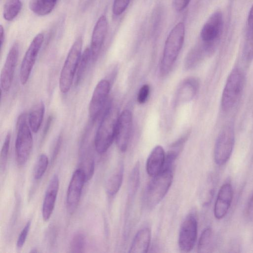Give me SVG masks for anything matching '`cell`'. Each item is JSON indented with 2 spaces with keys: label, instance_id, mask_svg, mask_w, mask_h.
I'll list each match as a JSON object with an SVG mask.
<instances>
[{
  "label": "cell",
  "instance_id": "cell-18",
  "mask_svg": "<svg viewBox=\"0 0 253 253\" xmlns=\"http://www.w3.org/2000/svg\"><path fill=\"white\" fill-rule=\"evenodd\" d=\"M166 154L163 148L158 145L150 153L146 165L148 174L153 177L159 174L163 169L165 162Z\"/></svg>",
  "mask_w": 253,
  "mask_h": 253
},
{
  "label": "cell",
  "instance_id": "cell-17",
  "mask_svg": "<svg viewBox=\"0 0 253 253\" xmlns=\"http://www.w3.org/2000/svg\"><path fill=\"white\" fill-rule=\"evenodd\" d=\"M59 184L58 177L54 174L48 185L42 204V217L44 221L49 219L54 210Z\"/></svg>",
  "mask_w": 253,
  "mask_h": 253
},
{
  "label": "cell",
  "instance_id": "cell-2",
  "mask_svg": "<svg viewBox=\"0 0 253 253\" xmlns=\"http://www.w3.org/2000/svg\"><path fill=\"white\" fill-rule=\"evenodd\" d=\"M172 169L163 168L157 175L152 177L145 191L144 200L149 209L158 205L168 192L172 182Z\"/></svg>",
  "mask_w": 253,
  "mask_h": 253
},
{
  "label": "cell",
  "instance_id": "cell-33",
  "mask_svg": "<svg viewBox=\"0 0 253 253\" xmlns=\"http://www.w3.org/2000/svg\"><path fill=\"white\" fill-rule=\"evenodd\" d=\"M31 225V221L29 220L21 231L16 243L17 247L18 248H21L24 245L30 230Z\"/></svg>",
  "mask_w": 253,
  "mask_h": 253
},
{
  "label": "cell",
  "instance_id": "cell-9",
  "mask_svg": "<svg viewBox=\"0 0 253 253\" xmlns=\"http://www.w3.org/2000/svg\"><path fill=\"white\" fill-rule=\"evenodd\" d=\"M86 176L84 170L81 168L73 173L68 187L66 195L67 209L70 213H73L77 208Z\"/></svg>",
  "mask_w": 253,
  "mask_h": 253
},
{
  "label": "cell",
  "instance_id": "cell-10",
  "mask_svg": "<svg viewBox=\"0 0 253 253\" xmlns=\"http://www.w3.org/2000/svg\"><path fill=\"white\" fill-rule=\"evenodd\" d=\"M234 135L232 129L225 128L219 135L214 149V159L219 166L224 165L229 159L233 151Z\"/></svg>",
  "mask_w": 253,
  "mask_h": 253
},
{
  "label": "cell",
  "instance_id": "cell-31",
  "mask_svg": "<svg viewBox=\"0 0 253 253\" xmlns=\"http://www.w3.org/2000/svg\"><path fill=\"white\" fill-rule=\"evenodd\" d=\"M11 135L8 132L5 138L0 155V169L1 171L4 170L7 164L8 154L10 146Z\"/></svg>",
  "mask_w": 253,
  "mask_h": 253
},
{
  "label": "cell",
  "instance_id": "cell-13",
  "mask_svg": "<svg viewBox=\"0 0 253 253\" xmlns=\"http://www.w3.org/2000/svg\"><path fill=\"white\" fill-rule=\"evenodd\" d=\"M132 115L131 112L126 110L119 116L115 133L116 145L121 152L127 149L131 134L132 128Z\"/></svg>",
  "mask_w": 253,
  "mask_h": 253
},
{
  "label": "cell",
  "instance_id": "cell-34",
  "mask_svg": "<svg viewBox=\"0 0 253 253\" xmlns=\"http://www.w3.org/2000/svg\"><path fill=\"white\" fill-rule=\"evenodd\" d=\"M150 92V87L148 84H144L140 89L137 101L140 104H143L146 101Z\"/></svg>",
  "mask_w": 253,
  "mask_h": 253
},
{
  "label": "cell",
  "instance_id": "cell-40",
  "mask_svg": "<svg viewBox=\"0 0 253 253\" xmlns=\"http://www.w3.org/2000/svg\"><path fill=\"white\" fill-rule=\"evenodd\" d=\"M31 252H32V253H36V252H38V251H37V250H36V249H33V250L31 251Z\"/></svg>",
  "mask_w": 253,
  "mask_h": 253
},
{
  "label": "cell",
  "instance_id": "cell-28",
  "mask_svg": "<svg viewBox=\"0 0 253 253\" xmlns=\"http://www.w3.org/2000/svg\"><path fill=\"white\" fill-rule=\"evenodd\" d=\"M48 164V159L45 154L38 157L34 169V177L36 180L41 179L45 173Z\"/></svg>",
  "mask_w": 253,
  "mask_h": 253
},
{
  "label": "cell",
  "instance_id": "cell-4",
  "mask_svg": "<svg viewBox=\"0 0 253 253\" xmlns=\"http://www.w3.org/2000/svg\"><path fill=\"white\" fill-rule=\"evenodd\" d=\"M82 37H79L69 51L62 68L59 81V88L62 93H66L70 89L82 54Z\"/></svg>",
  "mask_w": 253,
  "mask_h": 253
},
{
  "label": "cell",
  "instance_id": "cell-20",
  "mask_svg": "<svg viewBox=\"0 0 253 253\" xmlns=\"http://www.w3.org/2000/svg\"><path fill=\"white\" fill-rule=\"evenodd\" d=\"M124 172V164L120 162L106 182V189L109 195L113 196L120 190L123 179Z\"/></svg>",
  "mask_w": 253,
  "mask_h": 253
},
{
  "label": "cell",
  "instance_id": "cell-24",
  "mask_svg": "<svg viewBox=\"0 0 253 253\" xmlns=\"http://www.w3.org/2000/svg\"><path fill=\"white\" fill-rule=\"evenodd\" d=\"M22 7L20 0H6L3 8V18L8 21H12L18 15Z\"/></svg>",
  "mask_w": 253,
  "mask_h": 253
},
{
  "label": "cell",
  "instance_id": "cell-11",
  "mask_svg": "<svg viewBox=\"0 0 253 253\" xmlns=\"http://www.w3.org/2000/svg\"><path fill=\"white\" fill-rule=\"evenodd\" d=\"M19 52V44L17 42H15L9 50L1 71L0 86L4 91H8L11 86L18 59Z\"/></svg>",
  "mask_w": 253,
  "mask_h": 253
},
{
  "label": "cell",
  "instance_id": "cell-37",
  "mask_svg": "<svg viewBox=\"0 0 253 253\" xmlns=\"http://www.w3.org/2000/svg\"><path fill=\"white\" fill-rule=\"evenodd\" d=\"M62 136L61 135H60L58 136V138H57V140L56 142V144L54 148L52 157V161L54 160V159L56 157V156L59 152V150L60 149V148L61 144H62Z\"/></svg>",
  "mask_w": 253,
  "mask_h": 253
},
{
  "label": "cell",
  "instance_id": "cell-6",
  "mask_svg": "<svg viewBox=\"0 0 253 253\" xmlns=\"http://www.w3.org/2000/svg\"><path fill=\"white\" fill-rule=\"evenodd\" d=\"M244 85V77L241 72L235 69L229 75L221 98V107L224 111L232 108L237 102Z\"/></svg>",
  "mask_w": 253,
  "mask_h": 253
},
{
  "label": "cell",
  "instance_id": "cell-27",
  "mask_svg": "<svg viewBox=\"0 0 253 253\" xmlns=\"http://www.w3.org/2000/svg\"><path fill=\"white\" fill-rule=\"evenodd\" d=\"M197 83L194 80H188L185 82L179 90V98L182 101L191 99L195 95L197 88Z\"/></svg>",
  "mask_w": 253,
  "mask_h": 253
},
{
  "label": "cell",
  "instance_id": "cell-35",
  "mask_svg": "<svg viewBox=\"0 0 253 253\" xmlns=\"http://www.w3.org/2000/svg\"><path fill=\"white\" fill-rule=\"evenodd\" d=\"M191 0H174L173 3L175 10L181 11L188 5Z\"/></svg>",
  "mask_w": 253,
  "mask_h": 253
},
{
  "label": "cell",
  "instance_id": "cell-14",
  "mask_svg": "<svg viewBox=\"0 0 253 253\" xmlns=\"http://www.w3.org/2000/svg\"><path fill=\"white\" fill-rule=\"evenodd\" d=\"M107 30V19L105 15H102L98 19L92 33L89 48L91 60L93 61H95L98 58L104 43Z\"/></svg>",
  "mask_w": 253,
  "mask_h": 253
},
{
  "label": "cell",
  "instance_id": "cell-26",
  "mask_svg": "<svg viewBox=\"0 0 253 253\" xmlns=\"http://www.w3.org/2000/svg\"><path fill=\"white\" fill-rule=\"evenodd\" d=\"M212 238L211 229L210 227L206 228L200 237L198 245V252L199 253L209 252L211 248Z\"/></svg>",
  "mask_w": 253,
  "mask_h": 253
},
{
  "label": "cell",
  "instance_id": "cell-39",
  "mask_svg": "<svg viewBox=\"0 0 253 253\" xmlns=\"http://www.w3.org/2000/svg\"><path fill=\"white\" fill-rule=\"evenodd\" d=\"M0 48L1 49L4 41V31L2 25L0 26Z\"/></svg>",
  "mask_w": 253,
  "mask_h": 253
},
{
  "label": "cell",
  "instance_id": "cell-32",
  "mask_svg": "<svg viewBox=\"0 0 253 253\" xmlns=\"http://www.w3.org/2000/svg\"><path fill=\"white\" fill-rule=\"evenodd\" d=\"M130 0H114L112 11L116 16L121 15L127 7Z\"/></svg>",
  "mask_w": 253,
  "mask_h": 253
},
{
  "label": "cell",
  "instance_id": "cell-19",
  "mask_svg": "<svg viewBox=\"0 0 253 253\" xmlns=\"http://www.w3.org/2000/svg\"><path fill=\"white\" fill-rule=\"evenodd\" d=\"M151 231L149 227L140 229L134 236L130 247V253H146L149 248Z\"/></svg>",
  "mask_w": 253,
  "mask_h": 253
},
{
  "label": "cell",
  "instance_id": "cell-16",
  "mask_svg": "<svg viewBox=\"0 0 253 253\" xmlns=\"http://www.w3.org/2000/svg\"><path fill=\"white\" fill-rule=\"evenodd\" d=\"M233 198L232 185L226 183L220 187L214 204L213 212L215 217L221 219L228 212Z\"/></svg>",
  "mask_w": 253,
  "mask_h": 253
},
{
  "label": "cell",
  "instance_id": "cell-38",
  "mask_svg": "<svg viewBox=\"0 0 253 253\" xmlns=\"http://www.w3.org/2000/svg\"><path fill=\"white\" fill-rule=\"evenodd\" d=\"M246 214L249 218H253V194L250 198L248 202L247 207Z\"/></svg>",
  "mask_w": 253,
  "mask_h": 253
},
{
  "label": "cell",
  "instance_id": "cell-12",
  "mask_svg": "<svg viewBox=\"0 0 253 253\" xmlns=\"http://www.w3.org/2000/svg\"><path fill=\"white\" fill-rule=\"evenodd\" d=\"M110 91V83L106 80L100 81L93 90L88 108L89 115L95 121L102 111Z\"/></svg>",
  "mask_w": 253,
  "mask_h": 253
},
{
  "label": "cell",
  "instance_id": "cell-29",
  "mask_svg": "<svg viewBox=\"0 0 253 253\" xmlns=\"http://www.w3.org/2000/svg\"><path fill=\"white\" fill-rule=\"evenodd\" d=\"M85 244V237L81 232L76 233L72 238L70 250L72 253H83Z\"/></svg>",
  "mask_w": 253,
  "mask_h": 253
},
{
  "label": "cell",
  "instance_id": "cell-22",
  "mask_svg": "<svg viewBox=\"0 0 253 253\" xmlns=\"http://www.w3.org/2000/svg\"><path fill=\"white\" fill-rule=\"evenodd\" d=\"M58 0H30V9L39 16L49 14L54 8Z\"/></svg>",
  "mask_w": 253,
  "mask_h": 253
},
{
  "label": "cell",
  "instance_id": "cell-15",
  "mask_svg": "<svg viewBox=\"0 0 253 253\" xmlns=\"http://www.w3.org/2000/svg\"><path fill=\"white\" fill-rule=\"evenodd\" d=\"M222 13L217 11L212 13L204 25L201 32L202 40L211 42L216 40L220 35L223 28Z\"/></svg>",
  "mask_w": 253,
  "mask_h": 253
},
{
  "label": "cell",
  "instance_id": "cell-3",
  "mask_svg": "<svg viewBox=\"0 0 253 253\" xmlns=\"http://www.w3.org/2000/svg\"><path fill=\"white\" fill-rule=\"evenodd\" d=\"M119 116L117 110L110 107L105 112L94 138V146L99 154L106 152L115 138Z\"/></svg>",
  "mask_w": 253,
  "mask_h": 253
},
{
  "label": "cell",
  "instance_id": "cell-8",
  "mask_svg": "<svg viewBox=\"0 0 253 253\" xmlns=\"http://www.w3.org/2000/svg\"><path fill=\"white\" fill-rule=\"evenodd\" d=\"M197 231L198 224L195 216L192 214L187 215L181 224L179 232L178 243L180 250L189 252L193 249Z\"/></svg>",
  "mask_w": 253,
  "mask_h": 253
},
{
  "label": "cell",
  "instance_id": "cell-21",
  "mask_svg": "<svg viewBox=\"0 0 253 253\" xmlns=\"http://www.w3.org/2000/svg\"><path fill=\"white\" fill-rule=\"evenodd\" d=\"M44 112V104L41 101L37 103L30 112L28 116L29 126L34 133H37L41 126Z\"/></svg>",
  "mask_w": 253,
  "mask_h": 253
},
{
  "label": "cell",
  "instance_id": "cell-23",
  "mask_svg": "<svg viewBox=\"0 0 253 253\" xmlns=\"http://www.w3.org/2000/svg\"><path fill=\"white\" fill-rule=\"evenodd\" d=\"M244 54L249 60L253 58V5L249 12Z\"/></svg>",
  "mask_w": 253,
  "mask_h": 253
},
{
  "label": "cell",
  "instance_id": "cell-30",
  "mask_svg": "<svg viewBox=\"0 0 253 253\" xmlns=\"http://www.w3.org/2000/svg\"><path fill=\"white\" fill-rule=\"evenodd\" d=\"M139 164L138 162L136 163L133 168L129 181V195L132 197L135 194L139 181Z\"/></svg>",
  "mask_w": 253,
  "mask_h": 253
},
{
  "label": "cell",
  "instance_id": "cell-7",
  "mask_svg": "<svg viewBox=\"0 0 253 253\" xmlns=\"http://www.w3.org/2000/svg\"><path fill=\"white\" fill-rule=\"evenodd\" d=\"M43 40L44 36L42 33L37 34L32 41L25 53L19 74L20 81L23 85H25L29 80Z\"/></svg>",
  "mask_w": 253,
  "mask_h": 253
},
{
  "label": "cell",
  "instance_id": "cell-25",
  "mask_svg": "<svg viewBox=\"0 0 253 253\" xmlns=\"http://www.w3.org/2000/svg\"><path fill=\"white\" fill-rule=\"evenodd\" d=\"M91 59L89 47L86 48L82 53L75 77V84L78 85L84 76L89 61Z\"/></svg>",
  "mask_w": 253,
  "mask_h": 253
},
{
  "label": "cell",
  "instance_id": "cell-5",
  "mask_svg": "<svg viewBox=\"0 0 253 253\" xmlns=\"http://www.w3.org/2000/svg\"><path fill=\"white\" fill-rule=\"evenodd\" d=\"M26 117V114H22L16 123L15 155L19 166H23L27 162L33 147L32 130L27 124Z\"/></svg>",
  "mask_w": 253,
  "mask_h": 253
},
{
  "label": "cell",
  "instance_id": "cell-36",
  "mask_svg": "<svg viewBox=\"0 0 253 253\" xmlns=\"http://www.w3.org/2000/svg\"><path fill=\"white\" fill-rule=\"evenodd\" d=\"M53 119V117L52 115H50L48 117L46 122L45 123L44 127L43 129L42 132V140H43L46 136L47 135V134L48 133L49 130H50V128L51 127L52 121Z\"/></svg>",
  "mask_w": 253,
  "mask_h": 253
},
{
  "label": "cell",
  "instance_id": "cell-1",
  "mask_svg": "<svg viewBox=\"0 0 253 253\" xmlns=\"http://www.w3.org/2000/svg\"><path fill=\"white\" fill-rule=\"evenodd\" d=\"M185 26L183 22L177 23L170 31L164 46L160 65L162 75H167L171 70L183 44Z\"/></svg>",
  "mask_w": 253,
  "mask_h": 253
}]
</instances>
